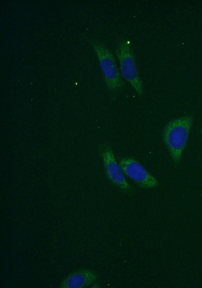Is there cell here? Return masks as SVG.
<instances>
[{"mask_svg":"<svg viewBox=\"0 0 202 288\" xmlns=\"http://www.w3.org/2000/svg\"><path fill=\"white\" fill-rule=\"evenodd\" d=\"M193 117L186 115L170 121L163 134L164 142L174 162L179 163L193 123Z\"/></svg>","mask_w":202,"mask_h":288,"instance_id":"obj_1","label":"cell"},{"mask_svg":"<svg viewBox=\"0 0 202 288\" xmlns=\"http://www.w3.org/2000/svg\"><path fill=\"white\" fill-rule=\"evenodd\" d=\"M200 132L202 134V128L199 130Z\"/></svg>","mask_w":202,"mask_h":288,"instance_id":"obj_7","label":"cell"},{"mask_svg":"<svg viewBox=\"0 0 202 288\" xmlns=\"http://www.w3.org/2000/svg\"><path fill=\"white\" fill-rule=\"evenodd\" d=\"M92 46L98 59L105 82L109 89L115 90L121 88L124 83L113 54L100 42H93Z\"/></svg>","mask_w":202,"mask_h":288,"instance_id":"obj_3","label":"cell"},{"mask_svg":"<svg viewBox=\"0 0 202 288\" xmlns=\"http://www.w3.org/2000/svg\"><path fill=\"white\" fill-rule=\"evenodd\" d=\"M87 277L84 273H75L72 275L66 281L68 287L78 288L85 285Z\"/></svg>","mask_w":202,"mask_h":288,"instance_id":"obj_6","label":"cell"},{"mask_svg":"<svg viewBox=\"0 0 202 288\" xmlns=\"http://www.w3.org/2000/svg\"><path fill=\"white\" fill-rule=\"evenodd\" d=\"M107 174L110 180L124 191L130 190L131 186L127 182L124 173L114 156L113 151L108 146H105L101 152Z\"/></svg>","mask_w":202,"mask_h":288,"instance_id":"obj_5","label":"cell"},{"mask_svg":"<svg viewBox=\"0 0 202 288\" xmlns=\"http://www.w3.org/2000/svg\"><path fill=\"white\" fill-rule=\"evenodd\" d=\"M119 165L124 173L140 187L149 188L159 185L157 179L136 160L124 158L120 160Z\"/></svg>","mask_w":202,"mask_h":288,"instance_id":"obj_4","label":"cell"},{"mask_svg":"<svg viewBox=\"0 0 202 288\" xmlns=\"http://www.w3.org/2000/svg\"><path fill=\"white\" fill-rule=\"evenodd\" d=\"M116 55L120 62L121 76L130 83L137 94L141 96L143 93L142 83L130 42L125 39H121L118 44Z\"/></svg>","mask_w":202,"mask_h":288,"instance_id":"obj_2","label":"cell"}]
</instances>
